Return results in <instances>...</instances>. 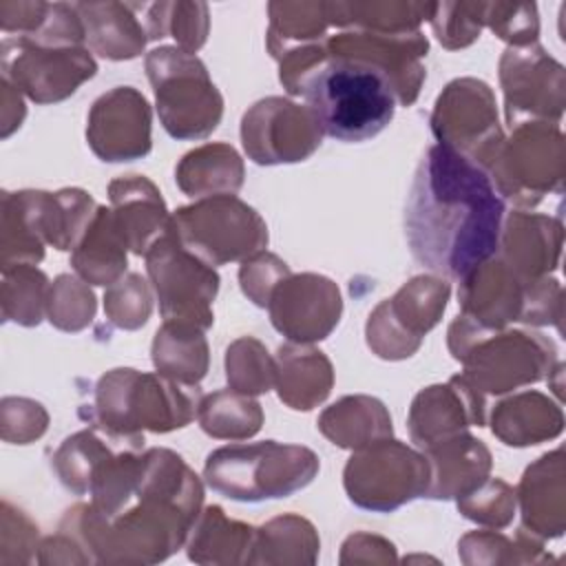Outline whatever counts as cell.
Wrapping results in <instances>:
<instances>
[{"label":"cell","mask_w":566,"mask_h":566,"mask_svg":"<svg viewBox=\"0 0 566 566\" xmlns=\"http://www.w3.org/2000/svg\"><path fill=\"white\" fill-rule=\"evenodd\" d=\"M86 142L102 161H133L150 153V106L133 86L99 95L88 113Z\"/></svg>","instance_id":"19"},{"label":"cell","mask_w":566,"mask_h":566,"mask_svg":"<svg viewBox=\"0 0 566 566\" xmlns=\"http://www.w3.org/2000/svg\"><path fill=\"white\" fill-rule=\"evenodd\" d=\"M318 469L321 460L310 447L263 440L214 449L206 458L203 478L223 497L263 502L305 489Z\"/></svg>","instance_id":"6"},{"label":"cell","mask_w":566,"mask_h":566,"mask_svg":"<svg viewBox=\"0 0 566 566\" xmlns=\"http://www.w3.org/2000/svg\"><path fill=\"white\" fill-rule=\"evenodd\" d=\"M175 179L188 197L234 195L243 186V161L230 144H203L181 157Z\"/></svg>","instance_id":"32"},{"label":"cell","mask_w":566,"mask_h":566,"mask_svg":"<svg viewBox=\"0 0 566 566\" xmlns=\"http://www.w3.org/2000/svg\"><path fill=\"white\" fill-rule=\"evenodd\" d=\"M201 398L197 385L172 380L159 371L117 367L97 380L88 416H82L108 436L142 449L144 429L168 433L190 424L199 413Z\"/></svg>","instance_id":"4"},{"label":"cell","mask_w":566,"mask_h":566,"mask_svg":"<svg viewBox=\"0 0 566 566\" xmlns=\"http://www.w3.org/2000/svg\"><path fill=\"white\" fill-rule=\"evenodd\" d=\"M51 283L35 265L2 268V316L24 327L40 325L46 314Z\"/></svg>","instance_id":"41"},{"label":"cell","mask_w":566,"mask_h":566,"mask_svg":"<svg viewBox=\"0 0 566 566\" xmlns=\"http://www.w3.org/2000/svg\"><path fill=\"white\" fill-rule=\"evenodd\" d=\"M321 433L343 449H363L382 438H391V416L371 396H345L329 405L318 418Z\"/></svg>","instance_id":"31"},{"label":"cell","mask_w":566,"mask_h":566,"mask_svg":"<svg viewBox=\"0 0 566 566\" xmlns=\"http://www.w3.org/2000/svg\"><path fill=\"white\" fill-rule=\"evenodd\" d=\"M188 557L197 564H250L254 528L228 520L221 506H206L190 533H188Z\"/></svg>","instance_id":"33"},{"label":"cell","mask_w":566,"mask_h":566,"mask_svg":"<svg viewBox=\"0 0 566 566\" xmlns=\"http://www.w3.org/2000/svg\"><path fill=\"white\" fill-rule=\"evenodd\" d=\"M451 287L442 276L420 274L369 314L365 336L369 349L385 360L413 356L422 336L438 325Z\"/></svg>","instance_id":"12"},{"label":"cell","mask_w":566,"mask_h":566,"mask_svg":"<svg viewBox=\"0 0 566 566\" xmlns=\"http://www.w3.org/2000/svg\"><path fill=\"white\" fill-rule=\"evenodd\" d=\"M290 268L272 252H256L248 256L239 268V283L243 294L259 307H268L274 287L290 276Z\"/></svg>","instance_id":"49"},{"label":"cell","mask_w":566,"mask_h":566,"mask_svg":"<svg viewBox=\"0 0 566 566\" xmlns=\"http://www.w3.org/2000/svg\"><path fill=\"white\" fill-rule=\"evenodd\" d=\"M148 40L175 38L177 46L195 53L208 38V7L203 2H155L142 7Z\"/></svg>","instance_id":"40"},{"label":"cell","mask_w":566,"mask_h":566,"mask_svg":"<svg viewBox=\"0 0 566 566\" xmlns=\"http://www.w3.org/2000/svg\"><path fill=\"white\" fill-rule=\"evenodd\" d=\"M429 464L424 497L458 500L478 489L491 471V451L469 431L453 433L422 449Z\"/></svg>","instance_id":"23"},{"label":"cell","mask_w":566,"mask_h":566,"mask_svg":"<svg viewBox=\"0 0 566 566\" xmlns=\"http://www.w3.org/2000/svg\"><path fill=\"white\" fill-rule=\"evenodd\" d=\"M111 210L126 237L128 250L137 256L146 252L170 230V212L159 188L144 175H124L108 184Z\"/></svg>","instance_id":"24"},{"label":"cell","mask_w":566,"mask_h":566,"mask_svg":"<svg viewBox=\"0 0 566 566\" xmlns=\"http://www.w3.org/2000/svg\"><path fill=\"white\" fill-rule=\"evenodd\" d=\"M511 130L486 168L500 197L531 208L546 195L562 192L566 153L559 124L533 122Z\"/></svg>","instance_id":"9"},{"label":"cell","mask_w":566,"mask_h":566,"mask_svg":"<svg viewBox=\"0 0 566 566\" xmlns=\"http://www.w3.org/2000/svg\"><path fill=\"white\" fill-rule=\"evenodd\" d=\"M296 95L305 97L321 133L338 142L376 137L389 126L398 104L385 73L367 62L332 55L327 49L303 75Z\"/></svg>","instance_id":"3"},{"label":"cell","mask_w":566,"mask_h":566,"mask_svg":"<svg viewBox=\"0 0 566 566\" xmlns=\"http://www.w3.org/2000/svg\"><path fill=\"white\" fill-rule=\"evenodd\" d=\"M199 427L217 440H245L259 433L263 424L261 405L241 391L219 389L201 398Z\"/></svg>","instance_id":"39"},{"label":"cell","mask_w":566,"mask_h":566,"mask_svg":"<svg viewBox=\"0 0 566 566\" xmlns=\"http://www.w3.org/2000/svg\"><path fill=\"white\" fill-rule=\"evenodd\" d=\"M562 321V285L553 276L524 283V303L520 323L555 325Z\"/></svg>","instance_id":"51"},{"label":"cell","mask_w":566,"mask_h":566,"mask_svg":"<svg viewBox=\"0 0 566 566\" xmlns=\"http://www.w3.org/2000/svg\"><path fill=\"white\" fill-rule=\"evenodd\" d=\"M458 303L462 316L486 329H504L520 321L524 303V283L495 254L460 281Z\"/></svg>","instance_id":"22"},{"label":"cell","mask_w":566,"mask_h":566,"mask_svg":"<svg viewBox=\"0 0 566 566\" xmlns=\"http://www.w3.org/2000/svg\"><path fill=\"white\" fill-rule=\"evenodd\" d=\"M208 340L201 327L164 321L153 338V365L159 374L199 385L208 371Z\"/></svg>","instance_id":"34"},{"label":"cell","mask_w":566,"mask_h":566,"mask_svg":"<svg viewBox=\"0 0 566 566\" xmlns=\"http://www.w3.org/2000/svg\"><path fill=\"white\" fill-rule=\"evenodd\" d=\"M128 243L111 208L99 206L80 243L71 250L77 276L93 285H113L126 272Z\"/></svg>","instance_id":"30"},{"label":"cell","mask_w":566,"mask_h":566,"mask_svg":"<svg viewBox=\"0 0 566 566\" xmlns=\"http://www.w3.org/2000/svg\"><path fill=\"white\" fill-rule=\"evenodd\" d=\"M274 365L279 398L290 409L310 411L329 396L334 369L321 349L303 343H287L276 349Z\"/></svg>","instance_id":"27"},{"label":"cell","mask_w":566,"mask_h":566,"mask_svg":"<svg viewBox=\"0 0 566 566\" xmlns=\"http://www.w3.org/2000/svg\"><path fill=\"white\" fill-rule=\"evenodd\" d=\"M506 124H559L566 102L564 66L542 46H509L500 60Z\"/></svg>","instance_id":"15"},{"label":"cell","mask_w":566,"mask_h":566,"mask_svg":"<svg viewBox=\"0 0 566 566\" xmlns=\"http://www.w3.org/2000/svg\"><path fill=\"white\" fill-rule=\"evenodd\" d=\"M449 352L464 365L462 376L484 396H500L551 376L557 347L551 338L524 329H486L467 316L449 327Z\"/></svg>","instance_id":"5"},{"label":"cell","mask_w":566,"mask_h":566,"mask_svg":"<svg viewBox=\"0 0 566 566\" xmlns=\"http://www.w3.org/2000/svg\"><path fill=\"white\" fill-rule=\"evenodd\" d=\"M199 475L170 449L142 453V475L133 497L113 517H99L88 504L66 511L60 531L73 535L91 564H155L188 539L201 513Z\"/></svg>","instance_id":"2"},{"label":"cell","mask_w":566,"mask_h":566,"mask_svg":"<svg viewBox=\"0 0 566 566\" xmlns=\"http://www.w3.org/2000/svg\"><path fill=\"white\" fill-rule=\"evenodd\" d=\"M482 24L511 46L537 42L539 20L533 2H482Z\"/></svg>","instance_id":"47"},{"label":"cell","mask_w":566,"mask_h":566,"mask_svg":"<svg viewBox=\"0 0 566 566\" xmlns=\"http://www.w3.org/2000/svg\"><path fill=\"white\" fill-rule=\"evenodd\" d=\"M226 378L230 389L259 396L272 389L276 365L261 340L241 336L226 349Z\"/></svg>","instance_id":"43"},{"label":"cell","mask_w":566,"mask_h":566,"mask_svg":"<svg viewBox=\"0 0 566 566\" xmlns=\"http://www.w3.org/2000/svg\"><path fill=\"white\" fill-rule=\"evenodd\" d=\"M95 307H97L95 294L86 281L71 274H60L51 283L46 316L51 325H55L57 329L62 332L84 329L93 321Z\"/></svg>","instance_id":"44"},{"label":"cell","mask_w":566,"mask_h":566,"mask_svg":"<svg viewBox=\"0 0 566 566\" xmlns=\"http://www.w3.org/2000/svg\"><path fill=\"white\" fill-rule=\"evenodd\" d=\"M268 49L281 60L285 53L323 42L332 27L327 2H270Z\"/></svg>","instance_id":"38"},{"label":"cell","mask_w":566,"mask_h":566,"mask_svg":"<svg viewBox=\"0 0 566 566\" xmlns=\"http://www.w3.org/2000/svg\"><path fill=\"white\" fill-rule=\"evenodd\" d=\"M104 312L119 329H139L153 312V296L142 274H124L104 294Z\"/></svg>","instance_id":"45"},{"label":"cell","mask_w":566,"mask_h":566,"mask_svg":"<svg viewBox=\"0 0 566 566\" xmlns=\"http://www.w3.org/2000/svg\"><path fill=\"white\" fill-rule=\"evenodd\" d=\"M431 130L438 144L458 150L486 170L504 142L491 86L475 77L447 84L436 99Z\"/></svg>","instance_id":"13"},{"label":"cell","mask_w":566,"mask_h":566,"mask_svg":"<svg viewBox=\"0 0 566 566\" xmlns=\"http://www.w3.org/2000/svg\"><path fill=\"white\" fill-rule=\"evenodd\" d=\"M270 321L290 343H316L332 334L343 314L338 285L314 272L290 274L272 292Z\"/></svg>","instance_id":"18"},{"label":"cell","mask_w":566,"mask_h":566,"mask_svg":"<svg viewBox=\"0 0 566 566\" xmlns=\"http://www.w3.org/2000/svg\"><path fill=\"white\" fill-rule=\"evenodd\" d=\"M504 217V199L484 168L438 142L424 150L405 208V237L420 265L467 279L497 254Z\"/></svg>","instance_id":"1"},{"label":"cell","mask_w":566,"mask_h":566,"mask_svg":"<svg viewBox=\"0 0 566 566\" xmlns=\"http://www.w3.org/2000/svg\"><path fill=\"white\" fill-rule=\"evenodd\" d=\"M325 49L332 55L360 60L387 75L396 99L402 106L416 102L420 84L427 77L422 57L429 51V40L418 31L380 33L345 29L325 38Z\"/></svg>","instance_id":"17"},{"label":"cell","mask_w":566,"mask_h":566,"mask_svg":"<svg viewBox=\"0 0 566 566\" xmlns=\"http://www.w3.org/2000/svg\"><path fill=\"white\" fill-rule=\"evenodd\" d=\"M436 38L447 49H460L480 38L482 2H433L429 18Z\"/></svg>","instance_id":"48"},{"label":"cell","mask_w":566,"mask_h":566,"mask_svg":"<svg viewBox=\"0 0 566 566\" xmlns=\"http://www.w3.org/2000/svg\"><path fill=\"white\" fill-rule=\"evenodd\" d=\"M562 237L559 219L515 210L504 217L497 256L522 283H531L557 268Z\"/></svg>","instance_id":"21"},{"label":"cell","mask_w":566,"mask_h":566,"mask_svg":"<svg viewBox=\"0 0 566 566\" xmlns=\"http://www.w3.org/2000/svg\"><path fill=\"white\" fill-rule=\"evenodd\" d=\"M460 557L464 564H500V562H513V564H537V562H551L553 557L544 553L542 539L531 535L528 531L520 528L515 539H509L502 533L495 531H475L460 539L458 544Z\"/></svg>","instance_id":"42"},{"label":"cell","mask_w":566,"mask_h":566,"mask_svg":"<svg viewBox=\"0 0 566 566\" xmlns=\"http://www.w3.org/2000/svg\"><path fill=\"white\" fill-rule=\"evenodd\" d=\"M321 539L301 515H281L254 528L250 564H314Z\"/></svg>","instance_id":"36"},{"label":"cell","mask_w":566,"mask_h":566,"mask_svg":"<svg viewBox=\"0 0 566 566\" xmlns=\"http://www.w3.org/2000/svg\"><path fill=\"white\" fill-rule=\"evenodd\" d=\"M51 237L53 217L49 192H2V268L40 263Z\"/></svg>","instance_id":"25"},{"label":"cell","mask_w":566,"mask_h":566,"mask_svg":"<svg viewBox=\"0 0 566 566\" xmlns=\"http://www.w3.org/2000/svg\"><path fill=\"white\" fill-rule=\"evenodd\" d=\"M172 237L210 268L245 261L268 245V223L234 195L206 197L170 214Z\"/></svg>","instance_id":"8"},{"label":"cell","mask_w":566,"mask_h":566,"mask_svg":"<svg viewBox=\"0 0 566 566\" xmlns=\"http://www.w3.org/2000/svg\"><path fill=\"white\" fill-rule=\"evenodd\" d=\"M0 413L2 438L13 444H29L40 438L49 424L44 407L29 398H4Z\"/></svg>","instance_id":"50"},{"label":"cell","mask_w":566,"mask_h":566,"mask_svg":"<svg viewBox=\"0 0 566 566\" xmlns=\"http://www.w3.org/2000/svg\"><path fill=\"white\" fill-rule=\"evenodd\" d=\"M88 46L106 60H133L146 46V29L137 18V4L128 2H75L73 4Z\"/></svg>","instance_id":"28"},{"label":"cell","mask_w":566,"mask_h":566,"mask_svg":"<svg viewBox=\"0 0 566 566\" xmlns=\"http://www.w3.org/2000/svg\"><path fill=\"white\" fill-rule=\"evenodd\" d=\"M2 80L38 104L66 99L97 73L86 46H38L7 35L0 44Z\"/></svg>","instance_id":"14"},{"label":"cell","mask_w":566,"mask_h":566,"mask_svg":"<svg viewBox=\"0 0 566 566\" xmlns=\"http://www.w3.org/2000/svg\"><path fill=\"white\" fill-rule=\"evenodd\" d=\"M564 429L557 402L539 391H522L504 398L491 413V431L509 447H528L553 440Z\"/></svg>","instance_id":"29"},{"label":"cell","mask_w":566,"mask_h":566,"mask_svg":"<svg viewBox=\"0 0 566 566\" xmlns=\"http://www.w3.org/2000/svg\"><path fill=\"white\" fill-rule=\"evenodd\" d=\"M323 133L307 111L285 97H263L241 119V142L248 157L261 166L307 159L321 146Z\"/></svg>","instance_id":"16"},{"label":"cell","mask_w":566,"mask_h":566,"mask_svg":"<svg viewBox=\"0 0 566 566\" xmlns=\"http://www.w3.org/2000/svg\"><path fill=\"white\" fill-rule=\"evenodd\" d=\"M520 500L524 531L539 539H553L566 526L564 451L555 449L535 460L522 475L515 493Z\"/></svg>","instance_id":"26"},{"label":"cell","mask_w":566,"mask_h":566,"mask_svg":"<svg viewBox=\"0 0 566 566\" xmlns=\"http://www.w3.org/2000/svg\"><path fill=\"white\" fill-rule=\"evenodd\" d=\"M146 272L164 321L188 323L203 332L212 327L219 274L186 250L170 230L146 252Z\"/></svg>","instance_id":"11"},{"label":"cell","mask_w":566,"mask_h":566,"mask_svg":"<svg viewBox=\"0 0 566 566\" xmlns=\"http://www.w3.org/2000/svg\"><path fill=\"white\" fill-rule=\"evenodd\" d=\"M146 73L166 133L175 139L208 137L221 122L223 97L206 64L179 46H159L146 55Z\"/></svg>","instance_id":"7"},{"label":"cell","mask_w":566,"mask_h":566,"mask_svg":"<svg viewBox=\"0 0 566 566\" xmlns=\"http://www.w3.org/2000/svg\"><path fill=\"white\" fill-rule=\"evenodd\" d=\"M122 449H135L113 436H108L106 431H102L99 427H88L82 429L69 438L62 440V444L57 447V451L51 458V464L60 478V482L73 491L75 495H86L91 491V480L93 473L97 471V467L111 458L113 453L122 451ZM142 451V449H137Z\"/></svg>","instance_id":"35"},{"label":"cell","mask_w":566,"mask_h":566,"mask_svg":"<svg viewBox=\"0 0 566 566\" xmlns=\"http://www.w3.org/2000/svg\"><path fill=\"white\" fill-rule=\"evenodd\" d=\"M515 504H517V497L513 486L500 478L495 480L486 478L478 489L458 497V511L467 520L478 522L482 526H491V528H502L511 524L515 515Z\"/></svg>","instance_id":"46"},{"label":"cell","mask_w":566,"mask_h":566,"mask_svg":"<svg viewBox=\"0 0 566 566\" xmlns=\"http://www.w3.org/2000/svg\"><path fill=\"white\" fill-rule=\"evenodd\" d=\"M411 440L424 449L442 438L486 424V396L480 394L462 374L447 385L422 389L409 409Z\"/></svg>","instance_id":"20"},{"label":"cell","mask_w":566,"mask_h":566,"mask_svg":"<svg viewBox=\"0 0 566 566\" xmlns=\"http://www.w3.org/2000/svg\"><path fill=\"white\" fill-rule=\"evenodd\" d=\"M433 2H327L332 27L405 33L429 20Z\"/></svg>","instance_id":"37"},{"label":"cell","mask_w":566,"mask_h":566,"mask_svg":"<svg viewBox=\"0 0 566 566\" xmlns=\"http://www.w3.org/2000/svg\"><path fill=\"white\" fill-rule=\"evenodd\" d=\"M343 486L356 506L391 513L416 497H424L429 464L424 453L400 440L382 438L352 453L343 471Z\"/></svg>","instance_id":"10"}]
</instances>
